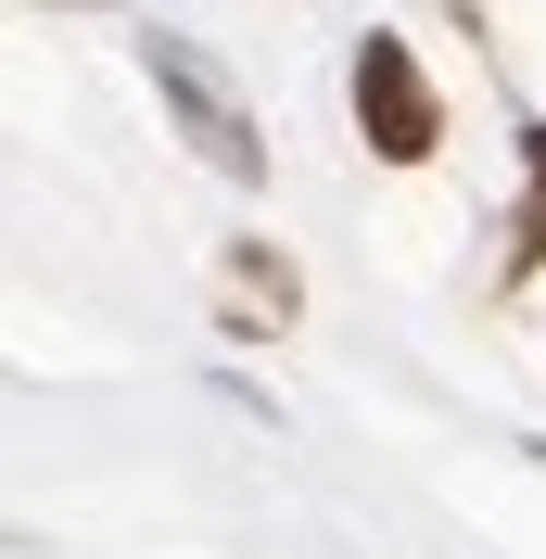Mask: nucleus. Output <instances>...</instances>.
Wrapping results in <instances>:
<instances>
[{
	"label": "nucleus",
	"instance_id": "obj_4",
	"mask_svg": "<svg viewBox=\"0 0 546 559\" xmlns=\"http://www.w3.org/2000/svg\"><path fill=\"white\" fill-rule=\"evenodd\" d=\"M229 280H241V293H254L268 318H293V306H306V293H293V267H280L268 242H241V254H229Z\"/></svg>",
	"mask_w": 546,
	"mask_h": 559
},
{
	"label": "nucleus",
	"instance_id": "obj_1",
	"mask_svg": "<svg viewBox=\"0 0 546 559\" xmlns=\"http://www.w3.org/2000/svg\"><path fill=\"white\" fill-rule=\"evenodd\" d=\"M343 103H356V140H369L381 166H432L444 153V90L419 76L407 38H356V64H343Z\"/></svg>",
	"mask_w": 546,
	"mask_h": 559
},
{
	"label": "nucleus",
	"instance_id": "obj_2",
	"mask_svg": "<svg viewBox=\"0 0 546 559\" xmlns=\"http://www.w3.org/2000/svg\"><path fill=\"white\" fill-rule=\"evenodd\" d=\"M140 64H153V90L178 103V128L204 140V166H216V178H268V140H254V115H241L229 90H216V64L191 51V38H153Z\"/></svg>",
	"mask_w": 546,
	"mask_h": 559
},
{
	"label": "nucleus",
	"instance_id": "obj_3",
	"mask_svg": "<svg viewBox=\"0 0 546 559\" xmlns=\"http://www.w3.org/2000/svg\"><path fill=\"white\" fill-rule=\"evenodd\" d=\"M546 267V128H521V216H509V280Z\"/></svg>",
	"mask_w": 546,
	"mask_h": 559
}]
</instances>
